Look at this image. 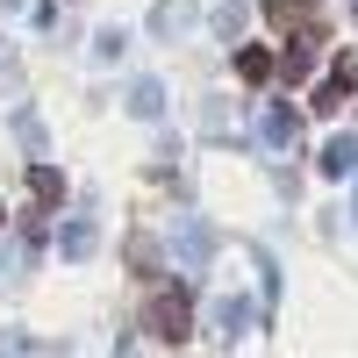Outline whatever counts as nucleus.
Masks as SVG:
<instances>
[{
	"label": "nucleus",
	"instance_id": "1",
	"mask_svg": "<svg viewBox=\"0 0 358 358\" xmlns=\"http://www.w3.org/2000/svg\"><path fill=\"white\" fill-rule=\"evenodd\" d=\"M265 22L280 29V36H301V43H330V29H322L301 0H265Z\"/></svg>",
	"mask_w": 358,
	"mask_h": 358
},
{
	"label": "nucleus",
	"instance_id": "2",
	"mask_svg": "<svg viewBox=\"0 0 358 358\" xmlns=\"http://www.w3.org/2000/svg\"><path fill=\"white\" fill-rule=\"evenodd\" d=\"M151 337H165V344L187 337V294H179V287H165L158 301H151Z\"/></svg>",
	"mask_w": 358,
	"mask_h": 358
},
{
	"label": "nucleus",
	"instance_id": "3",
	"mask_svg": "<svg viewBox=\"0 0 358 358\" xmlns=\"http://www.w3.org/2000/svg\"><path fill=\"white\" fill-rule=\"evenodd\" d=\"M236 72H244L251 86H258V79H273V50H244V57H236Z\"/></svg>",
	"mask_w": 358,
	"mask_h": 358
}]
</instances>
